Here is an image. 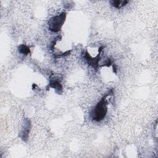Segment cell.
<instances>
[{"instance_id": "obj_1", "label": "cell", "mask_w": 158, "mask_h": 158, "mask_svg": "<svg viewBox=\"0 0 158 158\" xmlns=\"http://www.w3.org/2000/svg\"><path fill=\"white\" fill-rule=\"evenodd\" d=\"M106 97L107 96L103 97L91 112V117L92 119L96 122L102 120L107 114L108 109Z\"/></svg>"}, {"instance_id": "obj_2", "label": "cell", "mask_w": 158, "mask_h": 158, "mask_svg": "<svg viewBox=\"0 0 158 158\" xmlns=\"http://www.w3.org/2000/svg\"><path fill=\"white\" fill-rule=\"evenodd\" d=\"M66 18V13L62 12L60 15L52 17L48 22L49 30L53 32H57L60 30Z\"/></svg>"}, {"instance_id": "obj_3", "label": "cell", "mask_w": 158, "mask_h": 158, "mask_svg": "<svg viewBox=\"0 0 158 158\" xmlns=\"http://www.w3.org/2000/svg\"><path fill=\"white\" fill-rule=\"evenodd\" d=\"M103 48L102 46H101L99 48V50H98V54H97V56H96L94 57H92L91 56V55L89 54V52H88V51H86L85 52V55H84V57L86 59L88 64L89 65H91L94 68H97L98 67V62L100 60L101 58H100V54L101 51L102 50V49Z\"/></svg>"}, {"instance_id": "obj_4", "label": "cell", "mask_w": 158, "mask_h": 158, "mask_svg": "<svg viewBox=\"0 0 158 158\" xmlns=\"http://www.w3.org/2000/svg\"><path fill=\"white\" fill-rule=\"evenodd\" d=\"M30 127H31L30 120L28 118H25L23 127L19 134V136L24 141H27L28 139L29 132L30 131Z\"/></svg>"}, {"instance_id": "obj_5", "label": "cell", "mask_w": 158, "mask_h": 158, "mask_svg": "<svg viewBox=\"0 0 158 158\" xmlns=\"http://www.w3.org/2000/svg\"><path fill=\"white\" fill-rule=\"evenodd\" d=\"M49 86L51 88L56 89V90H58V91L62 90V85L60 84V82H59V81L56 79H51L50 80Z\"/></svg>"}, {"instance_id": "obj_6", "label": "cell", "mask_w": 158, "mask_h": 158, "mask_svg": "<svg viewBox=\"0 0 158 158\" xmlns=\"http://www.w3.org/2000/svg\"><path fill=\"white\" fill-rule=\"evenodd\" d=\"M110 3L112 6H113L114 7L117 8V9H120L123 6H125L127 3H128V1H121V0H113V1H110Z\"/></svg>"}, {"instance_id": "obj_7", "label": "cell", "mask_w": 158, "mask_h": 158, "mask_svg": "<svg viewBox=\"0 0 158 158\" xmlns=\"http://www.w3.org/2000/svg\"><path fill=\"white\" fill-rule=\"evenodd\" d=\"M18 50L20 54H24V55H27L29 53H30V48L26 46L25 44H20L18 47Z\"/></svg>"}]
</instances>
